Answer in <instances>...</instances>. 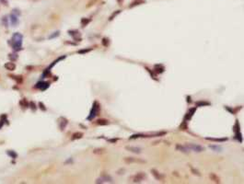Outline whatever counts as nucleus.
Returning a JSON list of instances; mask_svg holds the SVG:
<instances>
[{
	"label": "nucleus",
	"mask_w": 244,
	"mask_h": 184,
	"mask_svg": "<svg viewBox=\"0 0 244 184\" xmlns=\"http://www.w3.org/2000/svg\"><path fill=\"white\" fill-rule=\"evenodd\" d=\"M99 113V103L98 101H94L93 103V107L90 111V113H89V116L88 117V121H91L95 118L98 114Z\"/></svg>",
	"instance_id": "nucleus-1"
},
{
	"label": "nucleus",
	"mask_w": 244,
	"mask_h": 184,
	"mask_svg": "<svg viewBox=\"0 0 244 184\" xmlns=\"http://www.w3.org/2000/svg\"><path fill=\"white\" fill-rule=\"evenodd\" d=\"M146 179H147V175H146L145 172H138V173L136 174V175L132 176L131 181L133 182L139 183V182H142L143 181H145Z\"/></svg>",
	"instance_id": "nucleus-2"
},
{
	"label": "nucleus",
	"mask_w": 244,
	"mask_h": 184,
	"mask_svg": "<svg viewBox=\"0 0 244 184\" xmlns=\"http://www.w3.org/2000/svg\"><path fill=\"white\" fill-rule=\"evenodd\" d=\"M189 151H195V152H203L205 150V148L201 146H197L195 145V144H186V145H184Z\"/></svg>",
	"instance_id": "nucleus-3"
},
{
	"label": "nucleus",
	"mask_w": 244,
	"mask_h": 184,
	"mask_svg": "<svg viewBox=\"0 0 244 184\" xmlns=\"http://www.w3.org/2000/svg\"><path fill=\"white\" fill-rule=\"evenodd\" d=\"M105 182H112V179L109 175H104L102 174L101 178L96 180V183H105Z\"/></svg>",
	"instance_id": "nucleus-4"
},
{
	"label": "nucleus",
	"mask_w": 244,
	"mask_h": 184,
	"mask_svg": "<svg viewBox=\"0 0 244 184\" xmlns=\"http://www.w3.org/2000/svg\"><path fill=\"white\" fill-rule=\"evenodd\" d=\"M124 161L128 164H131V163H139V164H144L146 163L145 160H142V159H139V158H134V157H125L124 158Z\"/></svg>",
	"instance_id": "nucleus-5"
},
{
	"label": "nucleus",
	"mask_w": 244,
	"mask_h": 184,
	"mask_svg": "<svg viewBox=\"0 0 244 184\" xmlns=\"http://www.w3.org/2000/svg\"><path fill=\"white\" fill-rule=\"evenodd\" d=\"M151 173H152V175L155 177L156 180H158V181H163L164 178H165V176L162 175L161 173H159L157 170H155V168H152Z\"/></svg>",
	"instance_id": "nucleus-6"
},
{
	"label": "nucleus",
	"mask_w": 244,
	"mask_h": 184,
	"mask_svg": "<svg viewBox=\"0 0 244 184\" xmlns=\"http://www.w3.org/2000/svg\"><path fill=\"white\" fill-rule=\"evenodd\" d=\"M67 123H68L67 119L64 118V117H61L60 119H59V128H60V130L64 131V128L66 127Z\"/></svg>",
	"instance_id": "nucleus-7"
},
{
	"label": "nucleus",
	"mask_w": 244,
	"mask_h": 184,
	"mask_svg": "<svg viewBox=\"0 0 244 184\" xmlns=\"http://www.w3.org/2000/svg\"><path fill=\"white\" fill-rule=\"evenodd\" d=\"M209 179L215 183H220V179L216 173H210L209 174Z\"/></svg>",
	"instance_id": "nucleus-8"
},
{
	"label": "nucleus",
	"mask_w": 244,
	"mask_h": 184,
	"mask_svg": "<svg viewBox=\"0 0 244 184\" xmlns=\"http://www.w3.org/2000/svg\"><path fill=\"white\" fill-rule=\"evenodd\" d=\"M195 111H196V108H192V109H190V110H189V111L186 113L185 118H184V119H185V120H187V121L191 120L192 117H193V115L195 114Z\"/></svg>",
	"instance_id": "nucleus-9"
},
{
	"label": "nucleus",
	"mask_w": 244,
	"mask_h": 184,
	"mask_svg": "<svg viewBox=\"0 0 244 184\" xmlns=\"http://www.w3.org/2000/svg\"><path fill=\"white\" fill-rule=\"evenodd\" d=\"M5 68L8 71H14L15 69H16V64L12 62H8V63L5 64Z\"/></svg>",
	"instance_id": "nucleus-10"
},
{
	"label": "nucleus",
	"mask_w": 244,
	"mask_h": 184,
	"mask_svg": "<svg viewBox=\"0 0 244 184\" xmlns=\"http://www.w3.org/2000/svg\"><path fill=\"white\" fill-rule=\"evenodd\" d=\"M83 133L81 132H77V133H73V135L71 137V140L72 141H75V140H78V139H81L83 137Z\"/></svg>",
	"instance_id": "nucleus-11"
},
{
	"label": "nucleus",
	"mask_w": 244,
	"mask_h": 184,
	"mask_svg": "<svg viewBox=\"0 0 244 184\" xmlns=\"http://www.w3.org/2000/svg\"><path fill=\"white\" fill-rule=\"evenodd\" d=\"M125 149L128 151H131L133 153H136V154H140L141 153V149L136 147V146H125Z\"/></svg>",
	"instance_id": "nucleus-12"
},
{
	"label": "nucleus",
	"mask_w": 244,
	"mask_h": 184,
	"mask_svg": "<svg viewBox=\"0 0 244 184\" xmlns=\"http://www.w3.org/2000/svg\"><path fill=\"white\" fill-rule=\"evenodd\" d=\"M176 150H179V151L183 152V153H188L189 152L187 147L185 146H182V145H177L176 146Z\"/></svg>",
	"instance_id": "nucleus-13"
},
{
	"label": "nucleus",
	"mask_w": 244,
	"mask_h": 184,
	"mask_svg": "<svg viewBox=\"0 0 244 184\" xmlns=\"http://www.w3.org/2000/svg\"><path fill=\"white\" fill-rule=\"evenodd\" d=\"M145 3V0H136V1H134L131 3V5L129 6V8H132L134 7H136V6H139V5H141V4H144Z\"/></svg>",
	"instance_id": "nucleus-14"
},
{
	"label": "nucleus",
	"mask_w": 244,
	"mask_h": 184,
	"mask_svg": "<svg viewBox=\"0 0 244 184\" xmlns=\"http://www.w3.org/2000/svg\"><path fill=\"white\" fill-rule=\"evenodd\" d=\"M109 123H110V122H109V121H108V120H105V119H101V120H98V122H97L98 125H101V126L108 125Z\"/></svg>",
	"instance_id": "nucleus-15"
},
{
	"label": "nucleus",
	"mask_w": 244,
	"mask_h": 184,
	"mask_svg": "<svg viewBox=\"0 0 244 184\" xmlns=\"http://www.w3.org/2000/svg\"><path fill=\"white\" fill-rule=\"evenodd\" d=\"M206 139H207V140L215 141V142H224V141L228 140V138H210V137H207Z\"/></svg>",
	"instance_id": "nucleus-16"
},
{
	"label": "nucleus",
	"mask_w": 244,
	"mask_h": 184,
	"mask_svg": "<svg viewBox=\"0 0 244 184\" xmlns=\"http://www.w3.org/2000/svg\"><path fill=\"white\" fill-rule=\"evenodd\" d=\"M195 104H196L197 107H202V106H208V105H210V103L207 102V101H196Z\"/></svg>",
	"instance_id": "nucleus-17"
},
{
	"label": "nucleus",
	"mask_w": 244,
	"mask_h": 184,
	"mask_svg": "<svg viewBox=\"0 0 244 184\" xmlns=\"http://www.w3.org/2000/svg\"><path fill=\"white\" fill-rule=\"evenodd\" d=\"M90 21H91L90 18H82L81 19V26L82 27H86Z\"/></svg>",
	"instance_id": "nucleus-18"
},
{
	"label": "nucleus",
	"mask_w": 244,
	"mask_h": 184,
	"mask_svg": "<svg viewBox=\"0 0 244 184\" xmlns=\"http://www.w3.org/2000/svg\"><path fill=\"white\" fill-rule=\"evenodd\" d=\"M121 12H122V10H116V11L114 12V13H112V14L111 15V17L109 18V21H112V19H113L114 18H115V17L117 16V15H118L119 13H121Z\"/></svg>",
	"instance_id": "nucleus-19"
},
{
	"label": "nucleus",
	"mask_w": 244,
	"mask_h": 184,
	"mask_svg": "<svg viewBox=\"0 0 244 184\" xmlns=\"http://www.w3.org/2000/svg\"><path fill=\"white\" fill-rule=\"evenodd\" d=\"M99 1V0H89V1L88 2V4H87V8H90V7H92V6H94V5H95L97 2Z\"/></svg>",
	"instance_id": "nucleus-20"
},
{
	"label": "nucleus",
	"mask_w": 244,
	"mask_h": 184,
	"mask_svg": "<svg viewBox=\"0 0 244 184\" xmlns=\"http://www.w3.org/2000/svg\"><path fill=\"white\" fill-rule=\"evenodd\" d=\"M180 128L182 129V130H187V128H188V125H187V123H186V121L184 120L182 122V123L180 125Z\"/></svg>",
	"instance_id": "nucleus-21"
},
{
	"label": "nucleus",
	"mask_w": 244,
	"mask_h": 184,
	"mask_svg": "<svg viewBox=\"0 0 244 184\" xmlns=\"http://www.w3.org/2000/svg\"><path fill=\"white\" fill-rule=\"evenodd\" d=\"M102 44L104 46H108L109 45V39L108 38H103L102 39Z\"/></svg>",
	"instance_id": "nucleus-22"
},
{
	"label": "nucleus",
	"mask_w": 244,
	"mask_h": 184,
	"mask_svg": "<svg viewBox=\"0 0 244 184\" xmlns=\"http://www.w3.org/2000/svg\"><path fill=\"white\" fill-rule=\"evenodd\" d=\"M92 50V48H89V49H87V50H80V51H78V53H87L88 52H90Z\"/></svg>",
	"instance_id": "nucleus-23"
},
{
	"label": "nucleus",
	"mask_w": 244,
	"mask_h": 184,
	"mask_svg": "<svg viewBox=\"0 0 244 184\" xmlns=\"http://www.w3.org/2000/svg\"><path fill=\"white\" fill-rule=\"evenodd\" d=\"M191 171L193 172V174H195V175L196 176H200V173H199V171H197L196 170H193V168L191 167Z\"/></svg>",
	"instance_id": "nucleus-24"
},
{
	"label": "nucleus",
	"mask_w": 244,
	"mask_h": 184,
	"mask_svg": "<svg viewBox=\"0 0 244 184\" xmlns=\"http://www.w3.org/2000/svg\"><path fill=\"white\" fill-rule=\"evenodd\" d=\"M210 147H211V148H213V149H215V150H221V148H220L219 146H211Z\"/></svg>",
	"instance_id": "nucleus-25"
},
{
	"label": "nucleus",
	"mask_w": 244,
	"mask_h": 184,
	"mask_svg": "<svg viewBox=\"0 0 244 184\" xmlns=\"http://www.w3.org/2000/svg\"><path fill=\"white\" fill-rule=\"evenodd\" d=\"M108 141L111 142V143H116V142L118 141V139H109Z\"/></svg>",
	"instance_id": "nucleus-26"
},
{
	"label": "nucleus",
	"mask_w": 244,
	"mask_h": 184,
	"mask_svg": "<svg viewBox=\"0 0 244 184\" xmlns=\"http://www.w3.org/2000/svg\"><path fill=\"white\" fill-rule=\"evenodd\" d=\"M1 127H2V123H1V124H0V128H1Z\"/></svg>",
	"instance_id": "nucleus-27"
}]
</instances>
